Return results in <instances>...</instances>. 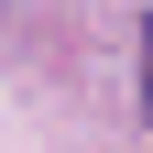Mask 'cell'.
Listing matches in <instances>:
<instances>
[{"label":"cell","instance_id":"1","mask_svg":"<svg viewBox=\"0 0 153 153\" xmlns=\"http://www.w3.org/2000/svg\"><path fill=\"white\" fill-rule=\"evenodd\" d=\"M142 120H153V44H142Z\"/></svg>","mask_w":153,"mask_h":153}]
</instances>
